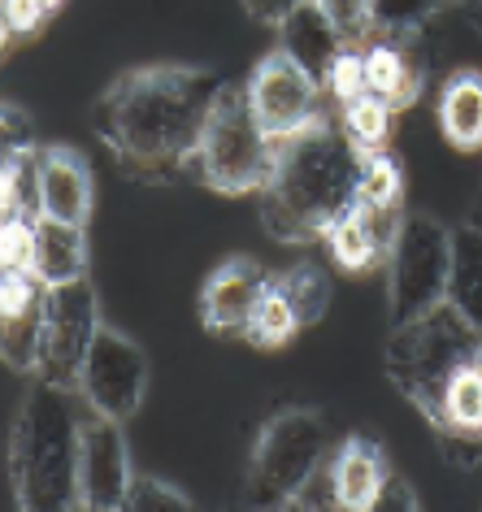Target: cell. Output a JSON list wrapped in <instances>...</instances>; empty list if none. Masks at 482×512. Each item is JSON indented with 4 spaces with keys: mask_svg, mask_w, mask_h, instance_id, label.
I'll use <instances>...</instances> for the list:
<instances>
[{
    "mask_svg": "<svg viewBox=\"0 0 482 512\" xmlns=\"http://www.w3.org/2000/svg\"><path fill=\"white\" fill-rule=\"evenodd\" d=\"M222 87V74L205 66H144L109 83L92 122L131 174L174 178L183 165H196Z\"/></svg>",
    "mask_w": 482,
    "mask_h": 512,
    "instance_id": "1",
    "label": "cell"
},
{
    "mask_svg": "<svg viewBox=\"0 0 482 512\" xmlns=\"http://www.w3.org/2000/svg\"><path fill=\"white\" fill-rule=\"evenodd\" d=\"M361 157L344 126L317 118L278 144L270 183L261 187V222L274 239H322L357 204Z\"/></svg>",
    "mask_w": 482,
    "mask_h": 512,
    "instance_id": "2",
    "label": "cell"
},
{
    "mask_svg": "<svg viewBox=\"0 0 482 512\" xmlns=\"http://www.w3.org/2000/svg\"><path fill=\"white\" fill-rule=\"evenodd\" d=\"M87 400L74 382L35 378L9 430V482L27 512H70L79 504V456Z\"/></svg>",
    "mask_w": 482,
    "mask_h": 512,
    "instance_id": "3",
    "label": "cell"
},
{
    "mask_svg": "<svg viewBox=\"0 0 482 512\" xmlns=\"http://www.w3.org/2000/svg\"><path fill=\"white\" fill-rule=\"evenodd\" d=\"M482 356V330L469 322L461 309H452L448 300L426 309L422 317L391 326L387 339V374L391 382L422 408L426 421L439 417L443 391L461 374L469 361Z\"/></svg>",
    "mask_w": 482,
    "mask_h": 512,
    "instance_id": "4",
    "label": "cell"
},
{
    "mask_svg": "<svg viewBox=\"0 0 482 512\" xmlns=\"http://www.w3.org/2000/svg\"><path fill=\"white\" fill-rule=\"evenodd\" d=\"M331 456V430L313 408H287L270 417L257 434L248 460L244 504L248 508H291Z\"/></svg>",
    "mask_w": 482,
    "mask_h": 512,
    "instance_id": "5",
    "label": "cell"
},
{
    "mask_svg": "<svg viewBox=\"0 0 482 512\" xmlns=\"http://www.w3.org/2000/svg\"><path fill=\"white\" fill-rule=\"evenodd\" d=\"M278 161V139L265 131L261 118L252 113L248 87H222L218 105H213L205 135H200L196 170L213 191L226 196H252L270 183Z\"/></svg>",
    "mask_w": 482,
    "mask_h": 512,
    "instance_id": "6",
    "label": "cell"
},
{
    "mask_svg": "<svg viewBox=\"0 0 482 512\" xmlns=\"http://www.w3.org/2000/svg\"><path fill=\"white\" fill-rule=\"evenodd\" d=\"M448 270H452V226H443L430 213H404L396 243L387 252L391 326L422 317L426 309L448 300Z\"/></svg>",
    "mask_w": 482,
    "mask_h": 512,
    "instance_id": "7",
    "label": "cell"
},
{
    "mask_svg": "<svg viewBox=\"0 0 482 512\" xmlns=\"http://www.w3.org/2000/svg\"><path fill=\"white\" fill-rule=\"evenodd\" d=\"M79 391L92 413L105 417H135L139 404L148 395V356L144 348L122 335L113 326H100L92 348H87V361L79 369Z\"/></svg>",
    "mask_w": 482,
    "mask_h": 512,
    "instance_id": "8",
    "label": "cell"
},
{
    "mask_svg": "<svg viewBox=\"0 0 482 512\" xmlns=\"http://www.w3.org/2000/svg\"><path fill=\"white\" fill-rule=\"evenodd\" d=\"M100 322V304L92 278H74L44 291V356H40V378L74 382L79 387V369L87 361Z\"/></svg>",
    "mask_w": 482,
    "mask_h": 512,
    "instance_id": "9",
    "label": "cell"
},
{
    "mask_svg": "<svg viewBox=\"0 0 482 512\" xmlns=\"http://www.w3.org/2000/svg\"><path fill=\"white\" fill-rule=\"evenodd\" d=\"M244 87H248L252 113H257L261 126L278 139V144L322 118V92L326 87L317 83L296 57H287L283 48L265 53Z\"/></svg>",
    "mask_w": 482,
    "mask_h": 512,
    "instance_id": "10",
    "label": "cell"
},
{
    "mask_svg": "<svg viewBox=\"0 0 482 512\" xmlns=\"http://www.w3.org/2000/svg\"><path fill=\"white\" fill-rule=\"evenodd\" d=\"M131 452L118 417L87 413L83 426V456H79V504L87 512H118L131 495Z\"/></svg>",
    "mask_w": 482,
    "mask_h": 512,
    "instance_id": "11",
    "label": "cell"
},
{
    "mask_svg": "<svg viewBox=\"0 0 482 512\" xmlns=\"http://www.w3.org/2000/svg\"><path fill=\"white\" fill-rule=\"evenodd\" d=\"M270 270L257 256H226L200 291V322L213 335H244L261 296L270 291Z\"/></svg>",
    "mask_w": 482,
    "mask_h": 512,
    "instance_id": "12",
    "label": "cell"
},
{
    "mask_svg": "<svg viewBox=\"0 0 482 512\" xmlns=\"http://www.w3.org/2000/svg\"><path fill=\"white\" fill-rule=\"evenodd\" d=\"M44 291L48 287L35 274H5L0 287V356L14 374H40Z\"/></svg>",
    "mask_w": 482,
    "mask_h": 512,
    "instance_id": "13",
    "label": "cell"
},
{
    "mask_svg": "<svg viewBox=\"0 0 482 512\" xmlns=\"http://www.w3.org/2000/svg\"><path fill=\"white\" fill-rule=\"evenodd\" d=\"M92 165L79 148L48 144L40 148V213L70 226H87L92 217Z\"/></svg>",
    "mask_w": 482,
    "mask_h": 512,
    "instance_id": "14",
    "label": "cell"
},
{
    "mask_svg": "<svg viewBox=\"0 0 482 512\" xmlns=\"http://www.w3.org/2000/svg\"><path fill=\"white\" fill-rule=\"evenodd\" d=\"M326 469H331L335 508H352V512L378 508V499H383L391 482L387 452L374 439H365V434H352V439L339 443Z\"/></svg>",
    "mask_w": 482,
    "mask_h": 512,
    "instance_id": "15",
    "label": "cell"
},
{
    "mask_svg": "<svg viewBox=\"0 0 482 512\" xmlns=\"http://www.w3.org/2000/svg\"><path fill=\"white\" fill-rule=\"evenodd\" d=\"M400 222H404V209L400 213H378V209H365V204H352V209L339 217L322 239H326V248H331L339 270L365 274L374 261H383V256L391 252Z\"/></svg>",
    "mask_w": 482,
    "mask_h": 512,
    "instance_id": "16",
    "label": "cell"
},
{
    "mask_svg": "<svg viewBox=\"0 0 482 512\" xmlns=\"http://www.w3.org/2000/svg\"><path fill=\"white\" fill-rule=\"evenodd\" d=\"M413 35H383L374 31L361 44L365 61V92H374L378 100H387L391 109H409L417 92H422V61L409 48Z\"/></svg>",
    "mask_w": 482,
    "mask_h": 512,
    "instance_id": "17",
    "label": "cell"
},
{
    "mask_svg": "<svg viewBox=\"0 0 482 512\" xmlns=\"http://www.w3.org/2000/svg\"><path fill=\"white\" fill-rule=\"evenodd\" d=\"M278 48H283L287 57H296L300 66L326 87L335 61L344 57V48H352V44L335 31V22L326 18L313 0H304V5H296L283 22H278Z\"/></svg>",
    "mask_w": 482,
    "mask_h": 512,
    "instance_id": "18",
    "label": "cell"
},
{
    "mask_svg": "<svg viewBox=\"0 0 482 512\" xmlns=\"http://www.w3.org/2000/svg\"><path fill=\"white\" fill-rule=\"evenodd\" d=\"M35 278L44 287L87 278V235L83 226L57 222V217H35Z\"/></svg>",
    "mask_w": 482,
    "mask_h": 512,
    "instance_id": "19",
    "label": "cell"
},
{
    "mask_svg": "<svg viewBox=\"0 0 482 512\" xmlns=\"http://www.w3.org/2000/svg\"><path fill=\"white\" fill-rule=\"evenodd\" d=\"M439 131L456 152L482 148V74L456 70L439 92Z\"/></svg>",
    "mask_w": 482,
    "mask_h": 512,
    "instance_id": "20",
    "label": "cell"
},
{
    "mask_svg": "<svg viewBox=\"0 0 482 512\" xmlns=\"http://www.w3.org/2000/svg\"><path fill=\"white\" fill-rule=\"evenodd\" d=\"M448 304L461 309L482 330V230L478 226H452Z\"/></svg>",
    "mask_w": 482,
    "mask_h": 512,
    "instance_id": "21",
    "label": "cell"
},
{
    "mask_svg": "<svg viewBox=\"0 0 482 512\" xmlns=\"http://www.w3.org/2000/svg\"><path fill=\"white\" fill-rule=\"evenodd\" d=\"M435 426L443 434H461V439H482V356L448 382Z\"/></svg>",
    "mask_w": 482,
    "mask_h": 512,
    "instance_id": "22",
    "label": "cell"
},
{
    "mask_svg": "<svg viewBox=\"0 0 482 512\" xmlns=\"http://www.w3.org/2000/svg\"><path fill=\"white\" fill-rule=\"evenodd\" d=\"M0 213L40 217V148H5L0 165Z\"/></svg>",
    "mask_w": 482,
    "mask_h": 512,
    "instance_id": "23",
    "label": "cell"
},
{
    "mask_svg": "<svg viewBox=\"0 0 482 512\" xmlns=\"http://www.w3.org/2000/svg\"><path fill=\"white\" fill-rule=\"evenodd\" d=\"M300 330H304L300 313L291 309V300L274 287V278H270V291L261 296L257 313H252V322H248V330H244V339H252L257 348H287V343L296 339Z\"/></svg>",
    "mask_w": 482,
    "mask_h": 512,
    "instance_id": "24",
    "label": "cell"
},
{
    "mask_svg": "<svg viewBox=\"0 0 482 512\" xmlns=\"http://www.w3.org/2000/svg\"><path fill=\"white\" fill-rule=\"evenodd\" d=\"M339 109H344L348 139L361 152H383L391 144V118H396V109H391L387 100H378L374 92H361L357 100H348V105H339Z\"/></svg>",
    "mask_w": 482,
    "mask_h": 512,
    "instance_id": "25",
    "label": "cell"
},
{
    "mask_svg": "<svg viewBox=\"0 0 482 512\" xmlns=\"http://www.w3.org/2000/svg\"><path fill=\"white\" fill-rule=\"evenodd\" d=\"M400 200H404V174L400 165L383 152H365L361 157V183H357V204L365 209H378V213H400Z\"/></svg>",
    "mask_w": 482,
    "mask_h": 512,
    "instance_id": "26",
    "label": "cell"
},
{
    "mask_svg": "<svg viewBox=\"0 0 482 512\" xmlns=\"http://www.w3.org/2000/svg\"><path fill=\"white\" fill-rule=\"evenodd\" d=\"M274 287L291 300V309L300 313L304 326L322 322L326 304H331V278H326L317 265H291L287 274H274Z\"/></svg>",
    "mask_w": 482,
    "mask_h": 512,
    "instance_id": "27",
    "label": "cell"
},
{
    "mask_svg": "<svg viewBox=\"0 0 482 512\" xmlns=\"http://www.w3.org/2000/svg\"><path fill=\"white\" fill-rule=\"evenodd\" d=\"M443 0H374V31L383 35H417V27L435 14Z\"/></svg>",
    "mask_w": 482,
    "mask_h": 512,
    "instance_id": "28",
    "label": "cell"
},
{
    "mask_svg": "<svg viewBox=\"0 0 482 512\" xmlns=\"http://www.w3.org/2000/svg\"><path fill=\"white\" fill-rule=\"evenodd\" d=\"M313 5L335 22V31L352 48H361L374 35V0H313Z\"/></svg>",
    "mask_w": 482,
    "mask_h": 512,
    "instance_id": "29",
    "label": "cell"
},
{
    "mask_svg": "<svg viewBox=\"0 0 482 512\" xmlns=\"http://www.w3.org/2000/svg\"><path fill=\"white\" fill-rule=\"evenodd\" d=\"M126 508L135 512H152V508H192V495L179 491V486L161 482V478H139L131 482V495H126Z\"/></svg>",
    "mask_w": 482,
    "mask_h": 512,
    "instance_id": "30",
    "label": "cell"
},
{
    "mask_svg": "<svg viewBox=\"0 0 482 512\" xmlns=\"http://www.w3.org/2000/svg\"><path fill=\"white\" fill-rule=\"evenodd\" d=\"M326 92H331L339 105L357 100L365 92V61H361V48H344V57L335 61L331 79H326Z\"/></svg>",
    "mask_w": 482,
    "mask_h": 512,
    "instance_id": "31",
    "label": "cell"
},
{
    "mask_svg": "<svg viewBox=\"0 0 482 512\" xmlns=\"http://www.w3.org/2000/svg\"><path fill=\"white\" fill-rule=\"evenodd\" d=\"M31 144V118L22 113L18 100L5 105V148H27Z\"/></svg>",
    "mask_w": 482,
    "mask_h": 512,
    "instance_id": "32",
    "label": "cell"
},
{
    "mask_svg": "<svg viewBox=\"0 0 482 512\" xmlns=\"http://www.w3.org/2000/svg\"><path fill=\"white\" fill-rule=\"evenodd\" d=\"M296 5H304V0H244V9L257 22H265V27H278Z\"/></svg>",
    "mask_w": 482,
    "mask_h": 512,
    "instance_id": "33",
    "label": "cell"
},
{
    "mask_svg": "<svg viewBox=\"0 0 482 512\" xmlns=\"http://www.w3.org/2000/svg\"><path fill=\"white\" fill-rule=\"evenodd\" d=\"M378 508H417V495H413V486L404 482L400 473H391V482H387L383 499H378Z\"/></svg>",
    "mask_w": 482,
    "mask_h": 512,
    "instance_id": "34",
    "label": "cell"
},
{
    "mask_svg": "<svg viewBox=\"0 0 482 512\" xmlns=\"http://www.w3.org/2000/svg\"><path fill=\"white\" fill-rule=\"evenodd\" d=\"M35 5H40V9H44V18H53V14H57V9H61V5H66V0H35Z\"/></svg>",
    "mask_w": 482,
    "mask_h": 512,
    "instance_id": "35",
    "label": "cell"
},
{
    "mask_svg": "<svg viewBox=\"0 0 482 512\" xmlns=\"http://www.w3.org/2000/svg\"><path fill=\"white\" fill-rule=\"evenodd\" d=\"M443 5H456V0H443Z\"/></svg>",
    "mask_w": 482,
    "mask_h": 512,
    "instance_id": "36",
    "label": "cell"
}]
</instances>
